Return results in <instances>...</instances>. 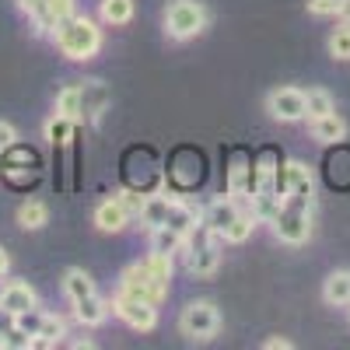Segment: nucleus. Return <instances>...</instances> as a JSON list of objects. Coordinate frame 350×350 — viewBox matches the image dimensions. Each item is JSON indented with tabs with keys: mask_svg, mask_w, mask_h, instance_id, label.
Segmentation results:
<instances>
[{
	"mask_svg": "<svg viewBox=\"0 0 350 350\" xmlns=\"http://www.w3.org/2000/svg\"><path fill=\"white\" fill-rule=\"evenodd\" d=\"M81 102H84V116H88V120L98 123L102 112H105V105H109L105 84H102V81H84V84H81Z\"/></svg>",
	"mask_w": 350,
	"mask_h": 350,
	"instance_id": "15",
	"label": "nucleus"
},
{
	"mask_svg": "<svg viewBox=\"0 0 350 350\" xmlns=\"http://www.w3.org/2000/svg\"><path fill=\"white\" fill-rule=\"evenodd\" d=\"M284 186H287V200H298V203H312V193H315V179H312V168L298 158H291L284 168Z\"/></svg>",
	"mask_w": 350,
	"mask_h": 350,
	"instance_id": "8",
	"label": "nucleus"
},
{
	"mask_svg": "<svg viewBox=\"0 0 350 350\" xmlns=\"http://www.w3.org/2000/svg\"><path fill=\"white\" fill-rule=\"evenodd\" d=\"M67 336V323L60 315H42V326H39V336H36V347H56Z\"/></svg>",
	"mask_w": 350,
	"mask_h": 350,
	"instance_id": "26",
	"label": "nucleus"
},
{
	"mask_svg": "<svg viewBox=\"0 0 350 350\" xmlns=\"http://www.w3.org/2000/svg\"><path fill=\"white\" fill-rule=\"evenodd\" d=\"M14 144H18V130H14L11 123H4V120H0V154L14 151Z\"/></svg>",
	"mask_w": 350,
	"mask_h": 350,
	"instance_id": "34",
	"label": "nucleus"
},
{
	"mask_svg": "<svg viewBox=\"0 0 350 350\" xmlns=\"http://www.w3.org/2000/svg\"><path fill=\"white\" fill-rule=\"evenodd\" d=\"M46 4H49V11H53L56 21H64V18L77 14V0H46Z\"/></svg>",
	"mask_w": 350,
	"mask_h": 350,
	"instance_id": "33",
	"label": "nucleus"
},
{
	"mask_svg": "<svg viewBox=\"0 0 350 350\" xmlns=\"http://www.w3.org/2000/svg\"><path fill=\"white\" fill-rule=\"evenodd\" d=\"M165 224L175 228L179 235H186V242H189V235L200 228V211L193 207V203H186V200L168 196V221H165Z\"/></svg>",
	"mask_w": 350,
	"mask_h": 350,
	"instance_id": "12",
	"label": "nucleus"
},
{
	"mask_svg": "<svg viewBox=\"0 0 350 350\" xmlns=\"http://www.w3.org/2000/svg\"><path fill=\"white\" fill-rule=\"evenodd\" d=\"M305 8H308V14H315V18H336L340 0H305Z\"/></svg>",
	"mask_w": 350,
	"mask_h": 350,
	"instance_id": "32",
	"label": "nucleus"
},
{
	"mask_svg": "<svg viewBox=\"0 0 350 350\" xmlns=\"http://www.w3.org/2000/svg\"><path fill=\"white\" fill-rule=\"evenodd\" d=\"M221 329V312L214 301H189L179 315V333L186 340H196V343H207L214 340Z\"/></svg>",
	"mask_w": 350,
	"mask_h": 350,
	"instance_id": "3",
	"label": "nucleus"
},
{
	"mask_svg": "<svg viewBox=\"0 0 350 350\" xmlns=\"http://www.w3.org/2000/svg\"><path fill=\"white\" fill-rule=\"evenodd\" d=\"M18 326V315L11 312V308H4V305H0V336H4V333H11Z\"/></svg>",
	"mask_w": 350,
	"mask_h": 350,
	"instance_id": "36",
	"label": "nucleus"
},
{
	"mask_svg": "<svg viewBox=\"0 0 350 350\" xmlns=\"http://www.w3.org/2000/svg\"><path fill=\"white\" fill-rule=\"evenodd\" d=\"M11 270V256H8V249H0V277H4Z\"/></svg>",
	"mask_w": 350,
	"mask_h": 350,
	"instance_id": "39",
	"label": "nucleus"
},
{
	"mask_svg": "<svg viewBox=\"0 0 350 350\" xmlns=\"http://www.w3.org/2000/svg\"><path fill=\"white\" fill-rule=\"evenodd\" d=\"M42 315H46V312H39V305H36V308H28V312H21V315H18V329H25V333H32V336H39V326H42Z\"/></svg>",
	"mask_w": 350,
	"mask_h": 350,
	"instance_id": "31",
	"label": "nucleus"
},
{
	"mask_svg": "<svg viewBox=\"0 0 350 350\" xmlns=\"http://www.w3.org/2000/svg\"><path fill=\"white\" fill-rule=\"evenodd\" d=\"M133 0H98V18L112 28H120V25H130L133 21Z\"/></svg>",
	"mask_w": 350,
	"mask_h": 350,
	"instance_id": "19",
	"label": "nucleus"
},
{
	"mask_svg": "<svg viewBox=\"0 0 350 350\" xmlns=\"http://www.w3.org/2000/svg\"><path fill=\"white\" fill-rule=\"evenodd\" d=\"M74 120H67V116H60V112H53L49 116V120H46V140L53 144V148H56V144H67L70 140V133H74Z\"/></svg>",
	"mask_w": 350,
	"mask_h": 350,
	"instance_id": "27",
	"label": "nucleus"
},
{
	"mask_svg": "<svg viewBox=\"0 0 350 350\" xmlns=\"http://www.w3.org/2000/svg\"><path fill=\"white\" fill-rule=\"evenodd\" d=\"M329 112H336V102H333V95L326 92V88L305 92V120H319V116H329Z\"/></svg>",
	"mask_w": 350,
	"mask_h": 350,
	"instance_id": "25",
	"label": "nucleus"
},
{
	"mask_svg": "<svg viewBox=\"0 0 350 350\" xmlns=\"http://www.w3.org/2000/svg\"><path fill=\"white\" fill-rule=\"evenodd\" d=\"M211 21V11L200 0H168L165 8V36L172 42H189L196 39Z\"/></svg>",
	"mask_w": 350,
	"mask_h": 350,
	"instance_id": "2",
	"label": "nucleus"
},
{
	"mask_svg": "<svg viewBox=\"0 0 350 350\" xmlns=\"http://www.w3.org/2000/svg\"><path fill=\"white\" fill-rule=\"evenodd\" d=\"M56 112H60V116H67V120H74V123H81V120H84L81 84H70V88H64V92L56 95Z\"/></svg>",
	"mask_w": 350,
	"mask_h": 350,
	"instance_id": "23",
	"label": "nucleus"
},
{
	"mask_svg": "<svg viewBox=\"0 0 350 350\" xmlns=\"http://www.w3.org/2000/svg\"><path fill=\"white\" fill-rule=\"evenodd\" d=\"M326 49H329L333 60H340V64H347V60H350V25H347V21H343L340 28H333V32H329Z\"/></svg>",
	"mask_w": 350,
	"mask_h": 350,
	"instance_id": "28",
	"label": "nucleus"
},
{
	"mask_svg": "<svg viewBox=\"0 0 350 350\" xmlns=\"http://www.w3.org/2000/svg\"><path fill=\"white\" fill-rule=\"evenodd\" d=\"M183 245H186V235H179L175 228H168V224L151 228V249H154V252L175 256V252H183Z\"/></svg>",
	"mask_w": 350,
	"mask_h": 350,
	"instance_id": "24",
	"label": "nucleus"
},
{
	"mask_svg": "<svg viewBox=\"0 0 350 350\" xmlns=\"http://www.w3.org/2000/svg\"><path fill=\"white\" fill-rule=\"evenodd\" d=\"M0 305L11 308L14 315L28 312V308H36L39 305V295H36V287L32 284H21V280H11L0 287Z\"/></svg>",
	"mask_w": 350,
	"mask_h": 350,
	"instance_id": "11",
	"label": "nucleus"
},
{
	"mask_svg": "<svg viewBox=\"0 0 350 350\" xmlns=\"http://www.w3.org/2000/svg\"><path fill=\"white\" fill-rule=\"evenodd\" d=\"M70 305H74V319L81 326H88V329L102 326L109 319V301L98 298V291H95V295H88V298H81V301H70Z\"/></svg>",
	"mask_w": 350,
	"mask_h": 350,
	"instance_id": "13",
	"label": "nucleus"
},
{
	"mask_svg": "<svg viewBox=\"0 0 350 350\" xmlns=\"http://www.w3.org/2000/svg\"><path fill=\"white\" fill-rule=\"evenodd\" d=\"M323 301L333 308H347L350 305V270H333L323 280Z\"/></svg>",
	"mask_w": 350,
	"mask_h": 350,
	"instance_id": "14",
	"label": "nucleus"
},
{
	"mask_svg": "<svg viewBox=\"0 0 350 350\" xmlns=\"http://www.w3.org/2000/svg\"><path fill=\"white\" fill-rule=\"evenodd\" d=\"M130 217L133 214L123 207L120 196H109V200H102L98 207H95V228L105 231V235H120V231H126Z\"/></svg>",
	"mask_w": 350,
	"mask_h": 350,
	"instance_id": "9",
	"label": "nucleus"
},
{
	"mask_svg": "<svg viewBox=\"0 0 350 350\" xmlns=\"http://www.w3.org/2000/svg\"><path fill=\"white\" fill-rule=\"evenodd\" d=\"M109 312L116 319H123V323L137 333H151L158 326V305L144 301V298H133V295H123V291H116V298L109 301Z\"/></svg>",
	"mask_w": 350,
	"mask_h": 350,
	"instance_id": "5",
	"label": "nucleus"
},
{
	"mask_svg": "<svg viewBox=\"0 0 350 350\" xmlns=\"http://www.w3.org/2000/svg\"><path fill=\"white\" fill-rule=\"evenodd\" d=\"M239 211H242V207H239V200L231 196V193H228V196H214L211 207L200 214V224L207 228V231H217V235H221V231L231 224V217H235Z\"/></svg>",
	"mask_w": 350,
	"mask_h": 350,
	"instance_id": "10",
	"label": "nucleus"
},
{
	"mask_svg": "<svg viewBox=\"0 0 350 350\" xmlns=\"http://www.w3.org/2000/svg\"><path fill=\"white\" fill-rule=\"evenodd\" d=\"M0 347H14V350H28V347H36V336L14 326L11 333H4V336H0Z\"/></svg>",
	"mask_w": 350,
	"mask_h": 350,
	"instance_id": "30",
	"label": "nucleus"
},
{
	"mask_svg": "<svg viewBox=\"0 0 350 350\" xmlns=\"http://www.w3.org/2000/svg\"><path fill=\"white\" fill-rule=\"evenodd\" d=\"M312 123V137L319 144H340L347 137V123H343V116L329 112V116H319V120H308Z\"/></svg>",
	"mask_w": 350,
	"mask_h": 350,
	"instance_id": "17",
	"label": "nucleus"
},
{
	"mask_svg": "<svg viewBox=\"0 0 350 350\" xmlns=\"http://www.w3.org/2000/svg\"><path fill=\"white\" fill-rule=\"evenodd\" d=\"M140 224H148L151 228H161L168 221V196H144V207H140Z\"/></svg>",
	"mask_w": 350,
	"mask_h": 350,
	"instance_id": "22",
	"label": "nucleus"
},
{
	"mask_svg": "<svg viewBox=\"0 0 350 350\" xmlns=\"http://www.w3.org/2000/svg\"><path fill=\"white\" fill-rule=\"evenodd\" d=\"M18 8L28 14V21H32V28H36V36H49L53 28H56V18H53L46 0H18Z\"/></svg>",
	"mask_w": 350,
	"mask_h": 350,
	"instance_id": "18",
	"label": "nucleus"
},
{
	"mask_svg": "<svg viewBox=\"0 0 350 350\" xmlns=\"http://www.w3.org/2000/svg\"><path fill=\"white\" fill-rule=\"evenodd\" d=\"M273 224V235L287 245H305L312 239V214H308V203H298V200H287L280 214L270 221Z\"/></svg>",
	"mask_w": 350,
	"mask_h": 350,
	"instance_id": "4",
	"label": "nucleus"
},
{
	"mask_svg": "<svg viewBox=\"0 0 350 350\" xmlns=\"http://www.w3.org/2000/svg\"><path fill=\"white\" fill-rule=\"evenodd\" d=\"M336 18L350 25V0H340V8H336Z\"/></svg>",
	"mask_w": 350,
	"mask_h": 350,
	"instance_id": "38",
	"label": "nucleus"
},
{
	"mask_svg": "<svg viewBox=\"0 0 350 350\" xmlns=\"http://www.w3.org/2000/svg\"><path fill=\"white\" fill-rule=\"evenodd\" d=\"M256 224H259V217H256L252 211H239L235 217H231V224L221 231V242H228V245H242V242H249V239H252V231H256Z\"/></svg>",
	"mask_w": 350,
	"mask_h": 350,
	"instance_id": "16",
	"label": "nucleus"
},
{
	"mask_svg": "<svg viewBox=\"0 0 350 350\" xmlns=\"http://www.w3.org/2000/svg\"><path fill=\"white\" fill-rule=\"evenodd\" d=\"M64 295H67L70 301H81V298H88V295H95V280L88 277L84 270L70 267V270L64 273Z\"/></svg>",
	"mask_w": 350,
	"mask_h": 350,
	"instance_id": "21",
	"label": "nucleus"
},
{
	"mask_svg": "<svg viewBox=\"0 0 350 350\" xmlns=\"http://www.w3.org/2000/svg\"><path fill=\"white\" fill-rule=\"evenodd\" d=\"M120 291L123 295H133V298H144V301H151V305H161L168 298V284L154 280L151 270L144 267V262H133V267H126L120 273Z\"/></svg>",
	"mask_w": 350,
	"mask_h": 350,
	"instance_id": "6",
	"label": "nucleus"
},
{
	"mask_svg": "<svg viewBox=\"0 0 350 350\" xmlns=\"http://www.w3.org/2000/svg\"><path fill=\"white\" fill-rule=\"evenodd\" d=\"M18 224H21L25 231L46 228V224H49V207H46L42 200H25L21 207H18Z\"/></svg>",
	"mask_w": 350,
	"mask_h": 350,
	"instance_id": "20",
	"label": "nucleus"
},
{
	"mask_svg": "<svg viewBox=\"0 0 350 350\" xmlns=\"http://www.w3.org/2000/svg\"><path fill=\"white\" fill-rule=\"evenodd\" d=\"M116 196L123 200V207H126V211H130L133 217L140 214V207H144V196H137V193H116Z\"/></svg>",
	"mask_w": 350,
	"mask_h": 350,
	"instance_id": "35",
	"label": "nucleus"
},
{
	"mask_svg": "<svg viewBox=\"0 0 350 350\" xmlns=\"http://www.w3.org/2000/svg\"><path fill=\"white\" fill-rule=\"evenodd\" d=\"M49 36H53L56 49H60L67 60H74V64L95 60L98 49H102V28L92 18H84V14H70L64 21H56V28Z\"/></svg>",
	"mask_w": 350,
	"mask_h": 350,
	"instance_id": "1",
	"label": "nucleus"
},
{
	"mask_svg": "<svg viewBox=\"0 0 350 350\" xmlns=\"http://www.w3.org/2000/svg\"><path fill=\"white\" fill-rule=\"evenodd\" d=\"M144 267L151 270V277H154V280L168 284V280H172V270H175V262H172V256H168V252H154V249H151V256L144 259Z\"/></svg>",
	"mask_w": 350,
	"mask_h": 350,
	"instance_id": "29",
	"label": "nucleus"
},
{
	"mask_svg": "<svg viewBox=\"0 0 350 350\" xmlns=\"http://www.w3.org/2000/svg\"><path fill=\"white\" fill-rule=\"evenodd\" d=\"M347 308H350V305H347Z\"/></svg>",
	"mask_w": 350,
	"mask_h": 350,
	"instance_id": "40",
	"label": "nucleus"
},
{
	"mask_svg": "<svg viewBox=\"0 0 350 350\" xmlns=\"http://www.w3.org/2000/svg\"><path fill=\"white\" fill-rule=\"evenodd\" d=\"M262 347H267V350H291V340H284V336H273V340H267Z\"/></svg>",
	"mask_w": 350,
	"mask_h": 350,
	"instance_id": "37",
	"label": "nucleus"
},
{
	"mask_svg": "<svg viewBox=\"0 0 350 350\" xmlns=\"http://www.w3.org/2000/svg\"><path fill=\"white\" fill-rule=\"evenodd\" d=\"M267 112L277 123H301L305 120V92L301 88H291V84L273 88L267 95Z\"/></svg>",
	"mask_w": 350,
	"mask_h": 350,
	"instance_id": "7",
	"label": "nucleus"
}]
</instances>
